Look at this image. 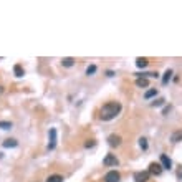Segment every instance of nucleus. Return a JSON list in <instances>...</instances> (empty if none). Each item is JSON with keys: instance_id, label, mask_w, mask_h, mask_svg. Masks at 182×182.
I'll return each mask as SVG.
<instances>
[{"instance_id": "nucleus-3", "label": "nucleus", "mask_w": 182, "mask_h": 182, "mask_svg": "<svg viewBox=\"0 0 182 182\" xmlns=\"http://www.w3.org/2000/svg\"><path fill=\"white\" fill-rule=\"evenodd\" d=\"M149 174L152 176H161L162 174V166H161V162H151L149 164Z\"/></svg>"}, {"instance_id": "nucleus-8", "label": "nucleus", "mask_w": 182, "mask_h": 182, "mask_svg": "<svg viewBox=\"0 0 182 182\" xmlns=\"http://www.w3.org/2000/svg\"><path fill=\"white\" fill-rule=\"evenodd\" d=\"M161 166H162V169H171V167H172V161L166 154H161Z\"/></svg>"}, {"instance_id": "nucleus-17", "label": "nucleus", "mask_w": 182, "mask_h": 182, "mask_svg": "<svg viewBox=\"0 0 182 182\" xmlns=\"http://www.w3.org/2000/svg\"><path fill=\"white\" fill-rule=\"evenodd\" d=\"M171 76H172V71H171V70H167L166 73H164V76H162V83L167 84V81L171 80Z\"/></svg>"}, {"instance_id": "nucleus-15", "label": "nucleus", "mask_w": 182, "mask_h": 182, "mask_svg": "<svg viewBox=\"0 0 182 182\" xmlns=\"http://www.w3.org/2000/svg\"><path fill=\"white\" fill-rule=\"evenodd\" d=\"M156 94H157V89H156V88H152V89H147V91H146L144 98H146V99H151L152 96H156Z\"/></svg>"}, {"instance_id": "nucleus-11", "label": "nucleus", "mask_w": 182, "mask_h": 182, "mask_svg": "<svg viewBox=\"0 0 182 182\" xmlns=\"http://www.w3.org/2000/svg\"><path fill=\"white\" fill-rule=\"evenodd\" d=\"M2 146H3V147H17V146H18V141H17V139H5Z\"/></svg>"}, {"instance_id": "nucleus-10", "label": "nucleus", "mask_w": 182, "mask_h": 182, "mask_svg": "<svg viewBox=\"0 0 182 182\" xmlns=\"http://www.w3.org/2000/svg\"><path fill=\"white\" fill-rule=\"evenodd\" d=\"M136 86L137 88H147V86H149V81H147V78H137Z\"/></svg>"}, {"instance_id": "nucleus-21", "label": "nucleus", "mask_w": 182, "mask_h": 182, "mask_svg": "<svg viewBox=\"0 0 182 182\" xmlns=\"http://www.w3.org/2000/svg\"><path fill=\"white\" fill-rule=\"evenodd\" d=\"M93 73H96V66L94 65H91V66H88V68H86V75H93Z\"/></svg>"}, {"instance_id": "nucleus-16", "label": "nucleus", "mask_w": 182, "mask_h": 182, "mask_svg": "<svg viewBox=\"0 0 182 182\" xmlns=\"http://www.w3.org/2000/svg\"><path fill=\"white\" fill-rule=\"evenodd\" d=\"M13 73H15V76L20 78V76H23V68L20 65H15V66H13Z\"/></svg>"}, {"instance_id": "nucleus-2", "label": "nucleus", "mask_w": 182, "mask_h": 182, "mask_svg": "<svg viewBox=\"0 0 182 182\" xmlns=\"http://www.w3.org/2000/svg\"><path fill=\"white\" fill-rule=\"evenodd\" d=\"M149 177H151L149 171H139V172L134 174V180H136V182H147V180H149Z\"/></svg>"}, {"instance_id": "nucleus-9", "label": "nucleus", "mask_w": 182, "mask_h": 182, "mask_svg": "<svg viewBox=\"0 0 182 182\" xmlns=\"http://www.w3.org/2000/svg\"><path fill=\"white\" fill-rule=\"evenodd\" d=\"M171 141H172V142H180V141H182V129H179V131H176V132H172Z\"/></svg>"}, {"instance_id": "nucleus-23", "label": "nucleus", "mask_w": 182, "mask_h": 182, "mask_svg": "<svg viewBox=\"0 0 182 182\" xmlns=\"http://www.w3.org/2000/svg\"><path fill=\"white\" fill-rule=\"evenodd\" d=\"M169 111H171V106H166V108H164V111H162V114H167Z\"/></svg>"}, {"instance_id": "nucleus-19", "label": "nucleus", "mask_w": 182, "mask_h": 182, "mask_svg": "<svg viewBox=\"0 0 182 182\" xmlns=\"http://www.w3.org/2000/svg\"><path fill=\"white\" fill-rule=\"evenodd\" d=\"M12 128V123L8 121H0V129H10Z\"/></svg>"}, {"instance_id": "nucleus-12", "label": "nucleus", "mask_w": 182, "mask_h": 182, "mask_svg": "<svg viewBox=\"0 0 182 182\" xmlns=\"http://www.w3.org/2000/svg\"><path fill=\"white\" fill-rule=\"evenodd\" d=\"M136 65H137V68H146L147 66V58H136Z\"/></svg>"}, {"instance_id": "nucleus-18", "label": "nucleus", "mask_w": 182, "mask_h": 182, "mask_svg": "<svg viewBox=\"0 0 182 182\" xmlns=\"http://www.w3.org/2000/svg\"><path fill=\"white\" fill-rule=\"evenodd\" d=\"M139 147L142 151L147 149V139H146V137H141V139H139Z\"/></svg>"}, {"instance_id": "nucleus-22", "label": "nucleus", "mask_w": 182, "mask_h": 182, "mask_svg": "<svg viewBox=\"0 0 182 182\" xmlns=\"http://www.w3.org/2000/svg\"><path fill=\"white\" fill-rule=\"evenodd\" d=\"M94 144H96V142H94L93 139H88V141H86V142H84V147H93Z\"/></svg>"}, {"instance_id": "nucleus-24", "label": "nucleus", "mask_w": 182, "mask_h": 182, "mask_svg": "<svg viewBox=\"0 0 182 182\" xmlns=\"http://www.w3.org/2000/svg\"><path fill=\"white\" fill-rule=\"evenodd\" d=\"M179 177H182V169L179 171Z\"/></svg>"}, {"instance_id": "nucleus-7", "label": "nucleus", "mask_w": 182, "mask_h": 182, "mask_svg": "<svg viewBox=\"0 0 182 182\" xmlns=\"http://www.w3.org/2000/svg\"><path fill=\"white\" fill-rule=\"evenodd\" d=\"M56 146V129H50V142H48V149L53 151Z\"/></svg>"}, {"instance_id": "nucleus-13", "label": "nucleus", "mask_w": 182, "mask_h": 182, "mask_svg": "<svg viewBox=\"0 0 182 182\" xmlns=\"http://www.w3.org/2000/svg\"><path fill=\"white\" fill-rule=\"evenodd\" d=\"M46 182H63V177H61L60 174H53V176H50L48 179H46Z\"/></svg>"}, {"instance_id": "nucleus-4", "label": "nucleus", "mask_w": 182, "mask_h": 182, "mask_svg": "<svg viewBox=\"0 0 182 182\" xmlns=\"http://www.w3.org/2000/svg\"><path fill=\"white\" fill-rule=\"evenodd\" d=\"M103 164L106 166V167H111V166L116 167V166L119 164V161H118V157L114 156V154H108V156L103 159Z\"/></svg>"}, {"instance_id": "nucleus-6", "label": "nucleus", "mask_w": 182, "mask_h": 182, "mask_svg": "<svg viewBox=\"0 0 182 182\" xmlns=\"http://www.w3.org/2000/svg\"><path fill=\"white\" fill-rule=\"evenodd\" d=\"M108 144L111 147H118L121 144V136H118V134H111V136L108 137Z\"/></svg>"}, {"instance_id": "nucleus-20", "label": "nucleus", "mask_w": 182, "mask_h": 182, "mask_svg": "<svg viewBox=\"0 0 182 182\" xmlns=\"http://www.w3.org/2000/svg\"><path fill=\"white\" fill-rule=\"evenodd\" d=\"M164 101H166L164 98H159V99H156V101L152 103V106H154V108H159V106H162V104H164Z\"/></svg>"}, {"instance_id": "nucleus-1", "label": "nucleus", "mask_w": 182, "mask_h": 182, "mask_svg": "<svg viewBox=\"0 0 182 182\" xmlns=\"http://www.w3.org/2000/svg\"><path fill=\"white\" fill-rule=\"evenodd\" d=\"M119 113H121V104L116 103V101H109L101 108L99 118H101L103 121H111V119H114Z\"/></svg>"}, {"instance_id": "nucleus-14", "label": "nucleus", "mask_w": 182, "mask_h": 182, "mask_svg": "<svg viewBox=\"0 0 182 182\" xmlns=\"http://www.w3.org/2000/svg\"><path fill=\"white\" fill-rule=\"evenodd\" d=\"M61 65L66 66V68H70V66L75 65V60L73 58H63V60H61Z\"/></svg>"}, {"instance_id": "nucleus-5", "label": "nucleus", "mask_w": 182, "mask_h": 182, "mask_svg": "<svg viewBox=\"0 0 182 182\" xmlns=\"http://www.w3.org/2000/svg\"><path fill=\"white\" fill-rule=\"evenodd\" d=\"M121 176H119L118 171H109L106 176H104V182H119Z\"/></svg>"}]
</instances>
